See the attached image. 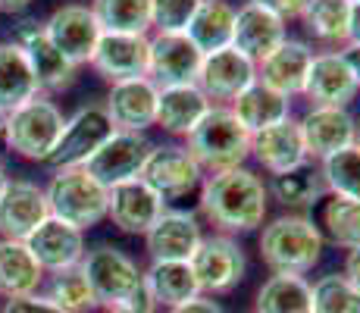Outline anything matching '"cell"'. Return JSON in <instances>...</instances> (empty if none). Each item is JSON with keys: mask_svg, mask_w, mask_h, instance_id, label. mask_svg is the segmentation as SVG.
<instances>
[{"mask_svg": "<svg viewBox=\"0 0 360 313\" xmlns=\"http://www.w3.org/2000/svg\"><path fill=\"white\" fill-rule=\"evenodd\" d=\"M269 191L257 172L235 166L213 172L200 188V213L223 235H245L263 226Z\"/></svg>", "mask_w": 360, "mask_h": 313, "instance_id": "1", "label": "cell"}, {"mask_svg": "<svg viewBox=\"0 0 360 313\" xmlns=\"http://www.w3.org/2000/svg\"><path fill=\"white\" fill-rule=\"evenodd\" d=\"M79 269L85 273L94 301L103 310L129 307V304H150L148 291H144V273L138 269V263L131 260L126 250L113 245L88 248Z\"/></svg>", "mask_w": 360, "mask_h": 313, "instance_id": "2", "label": "cell"}, {"mask_svg": "<svg viewBox=\"0 0 360 313\" xmlns=\"http://www.w3.org/2000/svg\"><path fill=\"white\" fill-rule=\"evenodd\" d=\"M260 257L273 273L304 276L323 257V232L314 219L288 213L273 219L260 232Z\"/></svg>", "mask_w": 360, "mask_h": 313, "instance_id": "3", "label": "cell"}, {"mask_svg": "<svg viewBox=\"0 0 360 313\" xmlns=\"http://www.w3.org/2000/svg\"><path fill=\"white\" fill-rule=\"evenodd\" d=\"M188 154L207 172L235 170V166H241L251 157V135L241 129V122L235 120V113L229 107L213 103L204 120L191 129Z\"/></svg>", "mask_w": 360, "mask_h": 313, "instance_id": "4", "label": "cell"}, {"mask_svg": "<svg viewBox=\"0 0 360 313\" xmlns=\"http://www.w3.org/2000/svg\"><path fill=\"white\" fill-rule=\"evenodd\" d=\"M63 122H66L63 110L47 94H38L29 103H22L19 110L6 113L4 144H6V151H13V154L22 160L47 163V157L53 154V148L60 141Z\"/></svg>", "mask_w": 360, "mask_h": 313, "instance_id": "5", "label": "cell"}, {"mask_svg": "<svg viewBox=\"0 0 360 313\" xmlns=\"http://www.w3.org/2000/svg\"><path fill=\"white\" fill-rule=\"evenodd\" d=\"M47 210L53 219L69 222L75 229H91L101 219H107V200L110 191L94 176H88L82 166L57 170L53 179L44 185Z\"/></svg>", "mask_w": 360, "mask_h": 313, "instance_id": "6", "label": "cell"}, {"mask_svg": "<svg viewBox=\"0 0 360 313\" xmlns=\"http://www.w3.org/2000/svg\"><path fill=\"white\" fill-rule=\"evenodd\" d=\"M113 122H110L107 110L101 103H88L79 107L72 116L63 122L60 141L53 148V154L47 157V166L53 170H69V166H85L98 151L107 144V138L113 135Z\"/></svg>", "mask_w": 360, "mask_h": 313, "instance_id": "7", "label": "cell"}, {"mask_svg": "<svg viewBox=\"0 0 360 313\" xmlns=\"http://www.w3.org/2000/svg\"><path fill=\"white\" fill-rule=\"evenodd\" d=\"M188 263H191V269H195L200 295H207V298L232 291L235 285L245 279V269H248L241 245L232 235H223V232L200 238L195 257H191Z\"/></svg>", "mask_w": 360, "mask_h": 313, "instance_id": "8", "label": "cell"}, {"mask_svg": "<svg viewBox=\"0 0 360 313\" xmlns=\"http://www.w3.org/2000/svg\"><path fill=\"white\" fill-rule=\"evenodd\" d=\"M150 151H154V141H150L144 132H113V135L107 138V144H103L82 170H85L88 176H94L110 191V188L141 176Z\"/></svg>", "mask_w": 360, "mask_h": 313, "instance_id": "9", "label": "cell"}, {"mask_svg": "<svg viewBox=\"0 0 360 313\" xmlns=\"http://www.w3.org/2000/svg\"><path fill=\"white\" fill-rule=\"evenodd\" d=\"M47 41L57 47L72 66H85L91 63V53L101 41V23L94 19L91 6L85 4H66L60 10H53L47 16V23H41Z\"/></svg>", "mask_w": 360, "mask_h": 313, "instance_id": "10", "label": "cell"}, {"mask_svg": "<svg viewBox=\"0 0 360 313\" xmlns=\"http://www.w3.org/2000/svg\"><path fill=\"white\" fill-rule=\"evenodd\" d=\"M163 200L185 198L188 191L204 182V170L198 166V160L188 154V148L179 144H154L148 163H144L141 176Z\"/></svg>", "mask_w": 360, "mask_h": 313, "instance_id": "11", "label": "cell"}, {"mask_svg": "<svg viewBox=\"0 0 360 313\" xmlns=\"http://www.w3.org/2000/svg\"><path fill=\"white\" fill-rule=\"evenodd\" d=\"M47 217L44 188L32 179H6L0 188V238L25 241Z\"/></svg>", "mask_w": 360, "mask_h": 313, "instance_id": "12", "label": "cell"}, {"mask_svg": "<svg viewBox=\"0 0 360 313\" xmlns=\"http://www.w3.org/2000/svg\"><path fill=\"white\" fill-rule=\"evenodd\" d=\"M13 44L22 47L25 60H29L32 66V75L34 82H38V91L41 94H57V91H66L69 85L75 82V72H79V66H72L63 53L57 51V47L47 41L44 29H41V23H29L19 25L16 32V41Z\"/></svg>", "mask_w": 360, "mask_h": 313, "instance_id": "13", "label": "cell"}, {"mask_svg": "<svg viewBox=\"0 0 360 313\" xmlns=\"http://www.w3.org/2000/svg\"><path fill=\"white\" fill-rule=\"evenodd\" d=\"M150 60V38L148 34H113L103 32L98 47L91 53V66L110 85L129 79H144Z\"/></svg>", "mask_w": 360, "mask_h": 313, "instance_id": "14", "label": "cell"}, {"mask_svg": "<svg viewBox=\"0 0 360 313\" xmlns=\"http://www.w3.org/2000/svg\"><path fill=\"white\" fill-rule=\"evenodd\" d=\"M163 210L166 200L144 179H129V182L110 188L107 217L126 235H148L150 226L163 217Z\"/></svg>", "mask_w": 360, "mask_h": 313, "instance_id": "15", "label": "cell"}, {"mask_svg": "<svg viewBox=\"0 0 360 313\" xmlns=\"http://www.w3.org/2000/svg\"><path fill=\"white\" fill-rule=\"evenodd\" d=\"M297 129H301L307 160H326L335 151L357 144L360 125L345 107H310L304 120L297 122Z\"/></svg>", "mask_w": 360, "mask_h": 313, "instance_id": "16", "label": "cell"}, {"mask_svg": "<svg viewBox=\"0 0 360 313\" xmlns=\"http://www.w3.org/2000/svg\"><path fill=\"white\" fill-rule=\"evenodd\" d=\"M204 53L188 41V34H154L150 38L148 79L157 88L195 85Z\"/></svg>", "mask_w": 360, "mask_h": 313, "instance_id": "17", "label": "cell"}, {"mask_svg": "<svg viewBox=\"0 0 360 313\" xmlns=\"http://www.w3.org/2000/svg\"><path fill=\"white\" fill-rule=\"evenodd\" d=\"M257 82V63H251L235 47H223L217 53H204L195 85L207 94V101H235L245 88Z\"/></svg>", "mask_w": 360, "mask_h": 313, "instance_id": "18", "label": "cell"}, {"mask_svg": "<svg viewBox=\"0 0 360 313\" xmlns=\"http://www.w3.org/2000/svg\"><path fill=\"white\" fill-rule=\"evenodd\" d=\"M25 248L32 250V257L38 260V267L47 276L60 273V269H72L82 263L85 257V232L69 222H60L53 217H47L38 229L25 238Z\"/></svg>", "mask_w": 360, "mask_h": 313, "instance_id": "19", "label": "cell"}, {"mask_svg": "<svg viewBox=\"0 0 360 313\" xmlns=\"http://www.w3.org/2000/svg\"><path fill=\"white\" fill-rule=\"evenodd\" d=\"M200 226L195 213L163 210V217L144 235L150 263H188L200 245Z\"/></svg>", "mask_w": 360, "mask_h": 313, "instance_id": "20", "label": "cell"}, {"mask_svg": "<svg viewBox=\"0 0 360 313\" xmlns=\"http://www.w3.org/2000/svg\"><path fill=\"white\" fill-rule=\"evenodd\" d=\"M288 38L285 19L269 13L266 6L248 0L241 10H235V32H232V47L245 53L251 63L266 60L282 41Z\"/></svg>", "mask_w": 360, "mask_h": 313, "instance_id": "21", "label": "cell"}, {"mask_svg": "<svg viewBox=\"0 0 360 313\" xmlns=\"http://www.w3.org/2000/svg\"><path fill=\"white\" fill-rule=\"evenodd\" d=\"M157 91H160V88H157L148 75H144V79H129V82L110 85L103 110H107L113 129L116 132H144L148 125H154Z\"/></svg>", "mask_w": 360, "mask_h": 313, "instance_id": "22", "label": "cell"}, {"mask_svg": "<svg viewBox=\"0 0 360 313\" xmlns=\"http://www.w3.org/2000/svg\"><path fill=\"white\" fill-rule=\"evenodd\" d=\"M310 63H314V51L304 41L285 38L266 60L257 63V82L292 101L295 94H304Z\"/></svg>", "mask_w": 360, "mask_h": 313, "instance_id": "23", "label": "cell"}, {"mask_svg": "<svg viewBox=\"0 0 360 313\" xmlns=\"http://www.w3.org/2000/svg\"><path fill=\"white\" fill-rule=\"evenodd\" d=\"M357 91L360 88L342 57V51L314 53L307 85H304V97H310L314 107H348Z\"/></svg>", "mask_w": 360, "mask_h": 313, "instance_id": "24", "label": "cell"}, {"mask_svg": "<svg viewBox=\"0 0 360 313\" xmlns=\"http://www.w3.org/2000/svg\"><path fill=\"white\" fill-rule=\"evenodd\" d=\"M251 157L257 160L269 176L304 163V160H307V151H304V138H301L297 122L288 116V120H282V122L269 125V129L257 132V135H251Z\"/></svg>", "mask_w": 360, "mask_h": 313, "instance_id": "25", "label": "cell"}, {"mask_svg": "<svg viewBox=\"0 0 360 313\" xmlns=\"http://www.w3.org/2000/svg\"><path fill=\"white\" fill-rule=\"evenodd\" d=\"M213 103L207 101V94L198 85H172L157 91V120L154 125H160L169 135H182L188 138L191 129L204 120L207 110Z\"/></svg>", "mask_w": 360, "mask_h": 313, "instance_id": "26", "label": "cell"}, {"mask_svg": "<svg viewBox=\"0 0 360 313\" xmlns=\"http://www.w3.org/2000/svg\"><path fill=\"white\" fill-rule=\"evenodd\" d=\"M47 273L38 267L25 241L0 238V298H25L44 288Z\"/></svg>", "mask_w": 360, "mask_h": 313, "instance_id": "27", "label": "cell"}, {"mask_svg": "<svg viewBox=\"0 0 360 313\" xmlns=\"http://www.w3.org/2000/svg\"><path fill=\"white\" fill-rule=\"evenodd\" d=\"M229 110L235 113V120L241 122V129H245L248 135H257V132L269 129V125L288 120V116H292V101L276 94L273 88L254 82L251 88H245V91L235 97Z\"/></svg>", "mask_w": 360, "mask_h": 313, "instance_id": "28", "label": "cell"}, {"mask_svg": "<svg viewBox=\"0 0 360 313\" xmlns=\"http://www.w3.org/2000/svg\"><path fill=\"white\" fill-rule=\"evenodd\" d=\"M144 291L154 307H179L200 295L191 263H150L144 269Z\"/></svg>", "mask_w": 360, "mask_h": 313, "instance_id": "29", "label": "cell"}, {"mask_svg": "<svg viewBox=\"0 0 360 313\" xmlns=\"http://www.w3.org/2000/svg\"><path fill=\"white\" fill-rule=\"evenodd\" d=\"M235 32V6L226 0H200L195 19L188 23V41L200 53H217L223 47H232Z\"/></svg>", "mask_w": 360, "mask_h": 313, "instance_id": "30", "label": "cell"}, {"mask_svg": "<svg viewBox=\"0 0 360 313\" xmlns=\"http://www.w3.org/2000/svg\"><path fill=\"white\" fill-rule=\"evenodd\" d=\"M38 94V82H34L22 47L0 44V113H13Z\"/></svg>", "mask_w": 360, "mask_h": 313, "instance_id": "31", "label": "cell"}, {"mask_svg": "<svg viewBox=\"0 0 360 313\" xmlns=\"http://www.w3.org/2000/svg\"><path fill=\"white\" fill-rule=\"evenodd\" d=\"M266 191L285 207H314L323 198V191H326L320 163L304 160V163L292 166V170L276 172L273 182L266 185Z\"/></svg>", "mask_w": 360, "mask_h": 313, "instance_id": "32", "label": "cell"}, {"mask_svg": "<svg viewBox=\"0 0 360 313\" xmlns=\"http://www.w3.org/2000/svg\"><path fill=\"white\" fill-rule=\"evenodd\" d=\"M254 313H314L310 282L304 276L273 273L257 291V310Z\"/></svg>", "mask_w": 360, "mask_h": 313, "instance_id": "33", "label": "cell"}, {"mask_svg": "<svg viewBox=\"0 0 360 313\" xmlns=\"http://www.w3.org/2000/svg\"><path fill=\"white\" fill-rule=\"evenodd\" d=\"M301 23L323 44H348L351 0H307Z\"/></svg>", "mask_w": 360, "mask_h": 313, "instance_id": "34", "label": "cell"}, {"mask_svg": "<svg viewBox=\"0 0 360 313\" xmlns=\"http://www.w3.org/2000/svg\"><path fill=\"white\" fill-rule=\"evenodd\" d=\"M88 6L103 32L148 34L150 29V0H91Z\"/></svg>", "mask_w": 360, "mask_h": 313, "instance_id": "35", "label": "cell"}, {"mask_svg": "<svg viewBox=\"0 0 360 313\" xmlns=\"http://www.w3.org/2000/svg\"><path fill=\"white\" fill-rule=\"evenodd\" d=\"M41 295L60 313H91L98 307V301H94V295H91V285H88L85 273H82L79 267L51 273V279H44Z\"/></svg>", "mask_w": 360, "mask_h": 313, "instance_id": "36", "label": "cell"}, {"mask_svg": "<svg viewBox=\"0 0 360 313\" xmlns=\"http://www.w3.org/2000/svg\"><path fill=\"white\" fill-rule=\"evenodd\" d=\"M320 172L332 198H348L360 204V144H351V148L320 160Z\"/></svg>", "mask_w": 360, "mask_h": 313, "instance_id": "37", "label": "cell"}, {"mask_svg": "<svg viewBox=\"0 0 360 313\" xmlns=\"http://www.w3.org/2000/svg\"><path fill=\"white\" fill-rule=\"evenodd\" d=\"M314 313H360V291L345 276H320L310 285Z\"/></svg>", "mask_w": 360, "mask_h": 313, "instance_id": "38", "label": "cell"}, {"mask_svg": "<svg viewBox=\"0 0 360 313\" xmlns=\"http://www.w3.org/2000/svg\"><path fill=\"white\" fill-rule=\"evenodd\" d=\"M323 226L338 248L351 250L360 245V204L348 198H329L323 207Z\"/></svg>", "mask_w": 360, "mask_h": 313, "instance_id": "39", "label": "cell"}, {"mask_svg": "<svg viewBox=\"0 0 360 313\" xmlns=\"http://www.w3.org/2000/svg\"><path fill=\"white\" fill-rule=\"evenodd\" d=\"M198 6L200 0H150V25L157 34H185Z\"/></svg>", "mask_w": 360, "mask_h": 313, "instance_id": "40", "label": "cell"}, {"mask_svg": "<svg viewBox=\"0 0 360 313\" xmlns=\"http://www.w3.org/2000/svg\"><path fill=\"white\" fill-rule=\"evenodd\" d=\"M0 313H60L53 307L51 301H47L44 295H25V298H10V301H4V307Z\"/></svg>", "mask_w": 360, "mask_h": 313, "instance_id": "41", "label": "cell"}, {"mask_svg": "<svg viewBox=\"0 0 360 313\" xmlns=\"http://www.w3.org/2000/svg\"><path fill=\"white\" fill-rule=\"evenodd\" d=\"M254 4L266 6L269 13H276L279 19H285V23H288V19H301L307 0H254Z\"/></svg>", "mask_w": 360, "mask_h": 313, "instance_id": "42", "label": "cell"}, {"mask_svg": "<svg viewBox=\"0 0 360 313\" xmlns=\"http://www.w3.org/2000/svg\"><path fill=\"white\" fill-rule=\"evenodd\" d=\"M166 313H223V307H219L213 298L198 295V298H191V301L179 304V307H172V310H166Z\"/></svg>", "mask_w": 360, "mask_h": 313, "instance_id": "43", "label": "cell"}, {"mask_svg": "<svg viewBox=\"0 0 360 313\" xmlns=\"http://www.w3.org/2000/svg\"><path fill=\"white\" fill-rule=\"evenodd\" d=\"M342 276L360 291V245L348 250V257H345V273Z\"/></svg>", "mask_w": 360, "mask_h": 313, "instance_id": "44", "label": "cell"}, {"mask_svg": "<svg viewBox=\"0 0 360 313\" xmlns=\"http://www.w3.org/2000/svg\"><path fill=\"white\" fill-rule=\"evenodd\" d=\"M342 57H345V63H348L351 75H354V82H357V88H360V44H345Z\"/></svg>", "mask_w": 360, "mask_h": 313, "instance_id": "45", "label": "cell"}, {"mask_svg": "<svg viewBox=\"0 0 360 313\" xmlns=\"http://www.w3.org/2000/svg\"><path fill=\"white\" fill-rule=\"evenodd\" d=\"M348 44H360V4H351V23H348Z\"/></svg>", "mask_w": 360, "mask_h": 313, "instance_id": "46", "label": "cell"}, {"mask_svg": "<svg viewBox=\"0 0 360 313\" xmlns=\"http://www.w3.org/2000/svg\"><path fill=\"white\" fill-rule=\"evenodd\" d=\"M32 6V0H0V13H25Z\"/></svg>", "mask_w": 360, "mask_h": 313, "instance_id": "47", "label": "cell"}, {"mask_svg": "<svg viewBox=\"0 0 360 313\" xmlns=\"http://www.w3.org/2000/svg\"><path fill=\"white\" fill-rule=\"evenodd\" d=\"M103 313H157V307H150V304H129V307H110Z\"/></svg>", "mask_w": 360, "mask_h": 313, "instance_id": "48", "label": "cell"}, {"mask_svg": "<svg viewBox=\"0 0 360 313\" xmlns=\"http://www.w3.org/2000/svg\"><path fill=\"white\" fill-rule=\"evenodd\" d=\"M4 125H6V116L0 113V144H4Z\"/></svg>", "mask_w": 360, "mask_h": 313, "instance_id": "49", "label": "cell"}, {"mask_svg": "<svg viewBox=\"0 0 360 313\" xmlns=\"http://www.w3.org/2000/svg\"><path fill=\"white\" fill-rule=\"evenodd\" d=\"M6 179H10V176H6V170H4V163H0V188H4V182H6Z\"/></svg>", "mask_w": 360, "mask_h": 313, "instance_id": "50", "label": "cell"}, {"mask_svg": "<svg viewBox=\"0 0 360 313\" xmlns=\"http://www.w3.org/2000/svg\"><path fill=\"white\" fill-rule=\"evenodd\" d=\"M357 144H360V129H357Z\"/></svg>", "mask_w": 360, "mask_h": 313, "instance_id": "51", "label": "cell"}, {"mask_svg": "<svg viewBox=\"0 0 360 313\" xmlns=\"http://www.w3.org/2000/svg\"><path fill=\"white\" fill-rule=\"evenodd\" d=\"M351 4H360V0H351Z\"/></svg>", "mask_w": 360, "mask_h": 313, "instance_id": "52", "label": "cell"}]
</instances>
